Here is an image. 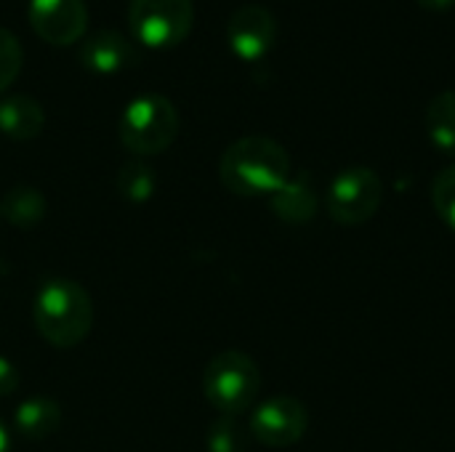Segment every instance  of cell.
I'll return each mask as SVG.
<instances>
[{
  "label": "cell",
  "instance_id": "cell-7",
  "mask_svg": "<svg viewBox=\"0 0 455 452\" xmlns=\"http://www.w3.org/2000/svg\"><path fill=\"white\" fill-rule=\"evenodd\" d=\"M309 429V413L296 397H272L253 408L248 432L251 437L272 450L291 448L304 440Z\"/></svg>",
  "mask_w": 455,
  "mask_h": 452
},
{
  "label": "cell",
  "instance_id": "cell-13",
  "mask_svg": "<svg viewBox=\"0 0 455 452\" xmlns=\"http://www.w3.org/2000/svg\"><path fill=\"white\" fill-rule=\"evenodd\" d=\"M59 426H61V408L51 397H29L13 413V429L29 442L53 437Z\"/></svg>",
  "mask_w": 455,
  "mask_h": 452
},
{
  "label": "cell",
  "instance_id": "cell-12",
  "mask_svg": "<svg viewBox=\"0 0 455 452\" xmlns=\"http://www.w3.org/2000/svg\"><path fill=\"white\" fill-rule=\"evenodd\" d=\"M269 205L277 213V218H283L288 224H307L317 216L320 200H317V192H315L309 176L299 173V176H291L269 197Z\"/></svg>",
  "mask_w": 455,
  "mask_h": 452
},
{
  "label": "cell",
  "instance_id": "cell-3",
  "mask_svg": "<svg viewBox=\"0 0 455 452\" xmlns=\"http://www.w3.org/2000/svg\"><path fill=\"white\" fill-rule=\"evenodd\" d=\"M261 392V370L253 357L237 349L216 354L203 373V394L213 410L237 418L256 405Z\"/></svg>",
  "mask_w": 455,
  "mask_h": 452
},
{
  "label": "cell",
  "instance_id": "cell-15",
  "mask_svg": "<svg viewBox=\"0 0 455 452\" xmlns=\"http://www.w3.org/2000/svg\"><path fill=\"white\" fill-rule=\"evenodd\" d=\"M0 216L13 226L29 229L45 218V197L40 189L27 186V184L13 186L5 192V197L0 202Z\"/></svg>",
  "mask_w": 455,
  "mask_h": 452
},
{
  "label": "cell",
  "instance_id": "cell-20",
  "mask_svg": "<svg viewBox=\"0 0 455 452\" xmlns=\"http://www.w3.org/2000/svg\"><path fill=\"white\" fill-rule=\"evenodd\" d=\"M21 384V373L19 368L8 360V357H0V397H11Z\"/></svg>",
  "mask_w": 455,
  "mask_h": 452
},
{
  "label": "cell",
  "instance_id": "cell-21",
  "mask_svg": "<svg viewBox=\"0 0 455 452\" xmlns=\"http://www.w3.org/2000/svg\"><path fill=\"white\" fill-rule=\"evenodd\" d=\"M424 11H432V13H443V11H451L455 5V0H416Z\"/></svg>",
  "mask_w": 455,
  "mask_h": 452
},
{
  "label": "cell",
  "instance_id": "cell-2",
  "mask_svg": "<svg viewBox=\"0 0 455 452\" xmlns=\"http://www.w3.org/2000/svg\"><path fill=\"white\" fill-rule=\"evenodd\" d=\"M32 320L51 346L75 349L93 328V301L80 282L69 277H51L35 293Z\"/></svg>",
  "mask_w": 455,
  "mask_h": 452
},
{
  "label": "cell",
  "instance_id": "cell-14",
  "mask_svg": "<svg viewBox=\"0 0 455 452\" xmlns=\"http://www.w3.org/2000/svg\"><path fill=\"white\" fill-rule=\"evenodd\" d=\"M427 136L443 155L455 157V91H440L427 107Z\"/></svg>",
  "mask_w": 455,
  "mask_h": 452
},
{
  "label": "cell",
  "instance_id": "cell-6",
  "mask_svg": "<svg viewBox=\"0 0 455 452\" xmlns=\"http://www.w3.org/2000/svg\"><path fill=\"white\" fill-rule=\"evenodd\" d=\"M384 202V181L368 165H352L333 176L325 194L331 218L341 226L368 224Z\"/></svg>",
  "mask_w": 455,
  "mask_h": 452
},
{
  "label": "cell",
  "instance_id": "cell-4",
  "mask_svg": "<svg viewBox=\"0 0 455 452\" xmlns=\"http://www.w3.org/2000/svg\"><path fill=\"white\" fill-rule=\"evenodd\" d=\"M120 141L136 157L165 152L179 136V109L163 93H139L120 115Z\"/></svg>",
  "mask_w": 455,
  "mask_h": 452
},
{
  "label": "cell",
  "instance_id": "cell-17",
  "mask_svg": "<svg viewBox=\"0 0 455 452\" xmlns=\"http://www.w3.org/2000/svg\"><path fill=\"white\" fill-rule=\"evenodd\" d=\"M251 432L237 424V418L221 416L216 424H211L205 434V448L208 452H248Z\"/></svg>",
  "mask_w": 455,
  "mask_h": 452
},
{
  "label": "cell",
  "instance_id": "cell-8",
  "mask_svg": "<svg viewBox=\"0 0 455 452\" xmlns=\"http://www.w3.org/2000/svg\"><path fill=\"white\" fill-rule=\"evenodd\" d=\"M27 19L37 37L51 45L80 43L88 29L85 0H29Z\"/></svg>",
  "mask_w": 455,
  "mask_h": 452
},
{
  "label": "cell",
  "instance_id": "cell-1",
  "mask_svg": "<svg viewBox=\"0 0 455 452\" xmlns=\"http://www.w3.org/2000/svg\"><path fill=\"white\" fill-rule=\"evenodd\" d=\"M291 176L288 149L259 133L232 141L219 160V178L237 197H272Z\"/></svg>",
  "mask_w": 455,
  "mask_h": 452
},
{
  "label": "cell",
  "instance_id": "cell-9",
  "mask_svg": "<svg viewBox=\"0 0 455 452\" xmlns=\"http://www.w3.org/2000/svg\"><path fill=\"white\" fill-rule=\"evenodd\" d=\"M277 40V19L264 5H243L227 21L229 51L243 61H261Z\"/></svg>",
  "mask_w": 455,
  "mask_h": 452
},
{
  "label": "cell",
  "instance_id": "cell-16",
  "mask_svg": "<svg viewBox=\"0 0 455 452\" xmlns=\"http://www.w3.org/2000/svg\"><path fill=\"white\" fill-rule=\"evenodd\" d=\"M155 189H157V178H155V170L147 163L131 160L117 170V192H120L123 200L147 202V200H152Z\"/></svg>",
  "mask_w": 455,
  "mask_h": 452
},
{
  "label": "cell",
  "instance_id": "cell-22",
  "mask_svg": "<svg viewBox=\"0 0 455 452\" xmlns=\"http://www.w3.org/2000/svg\"><path fill=\"white\" fill-rule=\"evenodd\" d=\"M0 452H11V434L3 421H0Z\"/></svg>",
  "mask_w": 455,
  "mask_h": 452
},
{
  "label": "cell",
  "instance_id": "cell-5",
  "mask_svg": "<svg viewBox=\"0 0 455 452\" xmlns=\"http://www.w3.org/2000/svg\"><path fill=\"white\" fill-rule=\"evenodd\" d=\"M195 24L192 0H131L128 29L131 37L152 51H165L187 40Z\"/></svg>",
  "mask_w": 455,
  "mask_h": 452
},
{
  "label": "cell",
  "instance_id": "cell-19",
  "mask_svg": "<svg viewBox=\"0 0 455 452\" xmlns=\"http://www.w3.org/2000/svg\"><path fill=\"white\" fill-rule=\"evenodd\" d=\"M432 205L437 216L455 232V163L440 170L432 181Z\"/></svg>",
  "mask_w": 455,
  "mask_h": 452
},
{
  "label": "cell",
  "instance_id": "cell-11",
  "mask_svg": "<svg viewBox=\"0 0 455 452\" xmlns=\"http://www.w3.org/2000/svg\"><path fill=\"white\" fill-rule=\"evenodd\" d=\"M45 128V109L29 93L0 99V133L11 141H32Z\"/></svg>",
  "mask_w": 455,
  "mask_h": 452
},
{
  "label": "cell",
  "instance_id": "cell-18",
  "mask_svg": "<svg viewBox=\"0 0 455 452\" xmlns=\"http://www.w3.org/2000/svg\"><path fill=\"white\" fill-rule=\"evenodd\" d=\"M21 67H24V51L19 37L11 29L0 27V93H5L13 85Z\"/></svg>",
  "mask_w": 455,
  "mask_h": 452
},
{
  "label": "cell",
  "instance_id": "cell-10",
  "mask_svg": "<svg viewBox=\"0 0 455 452\" xmlns=\"http://www.w3.org/2000/svg\"><path fill=\"white\" fill-rule=\"evenodd\" d=\"M77 59L88 72L109 77L123 69L136 67L141 59V51H139V43L123 35L120 29H99L80 43Z\"/></svg>",
  "mask_w": 455,
  "mask_h": 452
}]
</instances>
